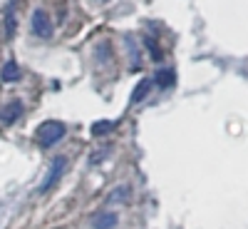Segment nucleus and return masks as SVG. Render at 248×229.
<instances>
[{
	"label": "nucleus",
	"instance_id": "1",
	"mask_svg": "<svg viewBox=\"0 0 248 229\" xmlns=\"http://www.w3.org/2000/svg\"><path fill=\"white\" fill-rule=\"evenodd\" d=\"M65 124L62 122H57V120H47V122H43L37 127V132H35V137H37V144L40 147H45V150H50L52 144H57L62 137H65Z\"/></svg>",
	"mask_w": 248,
	"mask_h": 229
},
{
	"label": "nucleus",
	"instance_id": "2",
	"mask_svg": "<svg viewBox=\"0 0 248 229\" xmlns=\"http://www.w3.org/2000/svg\"><path fill=\"white\" fill-rule=\"evenodd\" d=\"M65 170H67V159H65V157H55V159H52V164H50V170H47V177L43 179V184L37 187V192H40V194L50 192L52 187L60 182V177L65 175Z\"/></svg>",
	"mask_w": 248,
	"mask_h": 229
},
{
	"label": "nucleus",
	"instance_id": "3",
	"mask_svg": "<svg viewBox=\"0 0 248 229\" xmlns=\"http://www.w3.org/2000/svg\"><path fill=\"white\" fill-rule=\"evenodd\" d=\"M30 28L37 37H50L52 35V20L45 10H35L32 13V20H30Z\"/></svg>",
	"mask_w": 248,
	"mask_h": 229
},
{
	"label": "nucleus",
	"instance_id": "4",
	"mask_svg": "<svg viewBox=\"0 0 248 229\" xmlns=\"http://www.w3.org/2000/svg\"><path fill=\"white\" fill-rule=\"evenodd\" d=\"M23 112H25L23 102L13 100V102H8V105H3V110H0V122H3V124H13V122H17L20 117H23Z\"/></svg>",
	"mask_w": 248,
	"mask_h": 229
},
{
	"label": "nucleus",
	"instance_id": "5",
	"mask_svg": "<svg viewBox=\"0 0 248 229\" xmlns=\"http://www.w3.org/2000/svg\"><path fill=\"white\" fill-rule=\"evenodd\" d=\"M117 214L114 212H97L92 217V229H114Z\"/></svg>",
	"mask_w": 248,
	"mask_h": 229
},
{
	"label": "nucleus",
	"instance_id": "6",
	"mask_svg": "<svg viewBox=\"0 0 248 229\" xmlns=\"http://www.w3.org/2000/svg\"><path fill=\"white\" fill-rule=\"evenodd\" d=\"M154 85L156 88H161V90H167V88H171L174 82H176V75H174V70H169V68H164V70H159L156 75H154Z\"/></svg>",
	"mask_w": 248,
	"mask_h": 229
},
{
	"label": "nucleus",
	"instance_id": "7",
	"mask_svg": "<svg viewBox=\"0 0 248 229\" xmlns=\"http://www.w3.org/2000/svg\"><path fill=\"white\" fill-rule=\"evenodd\" d=\"M152 85H154V82H152L149 77L139 80V82H137V88L132 90V105H137V102H141L144 97H147V95H149V90H152Z\"/></svg>",
	"mask_w": 248,
	"mask_h": 229
},
{
	"label": "nucleus",
	"instance_id": "8",
	"mask_svg": "<svg viewBox=\"0 0 248 229\" xmlns=\"http://www.w3.org/2000/svg\"><path fill=\"white\" fill-rule=\"evenodd\" d=\"M0 77H3L5 82H15V80H20V68H17V62H5L3 65V70H0Z\"/></svg>",
	"mask_w": 248,
	"mask_h": 229
},
{
	"label": "nucleus",
	"instance_id": "9",
	"mask_svg": "<svg viewBox=\"0 0 248 229\" xmlns=\"http://www.w3.org/2000/svg\"><path fill=\"white\" fill-rule=\"evenodd\" d=\"M112 130H114V122H109V120H99V122L92 124V135H97V137L107 135V132H112Z\"/></svg>",
	"mask_w": 248,
	"mask_h": 229
},
{
	"label": "nucleus",
	"instance_id": "10",
	"mask_svg": "<svg viewBox=\"0 0 248 229\" xmlns=\"http://www.w3.org/2000/svg\"><path fill=\"white\" fill-rule=\"evenodd\" d=\"M144 45H147V50H149L152 60H161V50H159V45H156V40H152V37H144Z\"/></svg>",
	"mask_w": 248,
	"mask_h": 229
},
{
	"label": "nucleus",
	"instance_id": "11",
	"mask_svg": "<svg viewBox=\"0 0 248 229\" xmlns=\"http://www.w3.org/2000/svg\"><path fill=\"white\" fill-rule=\"evenodd\" d=\"M5 35L8 37L15 35V13L13 10H8V15H5Z\"/></svg>",
	"mask_w": 248,
	"mask_h": 229
},
{
	"label": "nucleus",
	"instance_id": "12",
	"mask_svg": "<svg viewBox=\"0 0 248 229\" xmlns=\"http://www.w3.org/2000/svg\"><path fill=\"white\" fill-rule=\"evenodd\" d=\"M127 192H129V187H117L114 194H109V202H124L127 199Z\"/></svg>",
	"mask_w": 248,
	"mask_h": 229
},
{
	"label": "nucleus",
	"instance_id": "13",
	"mask_svg": "<svg viewBox=\"0 0 248 229\" xmlns=\"http://www.w3.org/2000/svg\"><path fill=\"white\" fill-rule=\"evenodd\" d=\"M107 50H109V45H107V43H102V45L97 48V60H99V62H105V60L109 57V55H107Z\"/></svg>",
	"mask_w": 248,
	"mask_h": 229
}]
</instances>
